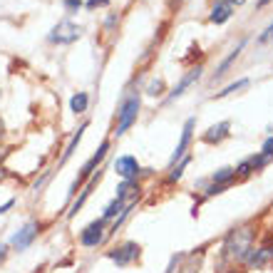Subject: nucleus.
<instances>
[{"label":"nucleus","instance_id":"412c9836","mask_svg":"<svg viewBox=\"0 0 273 273\" xmlns=\"http://www.w3.org/2000/svg\"><path fill=\"white\" fill-rule=\"evenodd\" d=\"M79 8H82V0H65V10L67 13H77Z\"/></svg>","mask_w":273,"mask_h":273},{"label":"nucleus","instance_id":"20e7f679","mask_svg":"<svg viewBox=\"0 0 273 273\" xmlns=\"http://www.w3.org/2000/svg\"><path fill=\"white\" fill-rule=\"evenodd\" d=\"M38 236V224L35 221H30V224H25L18 234L13 236V248H18V251H23V248H28L30 243H33V238Z\"/></svg>","mask_w":273,"mask_h":273},{"label":"nucleus","instance_id":"7ed1b4c3","mask_svg":"<svg viewBox=\"0 0 273 273\" xmlns=\"http://www.w3.org/2000/svg\"><path fill=\"white\" fill-rule=\"evenodd\" d=\"M79 30L77 25H72L70 20H62V23H57L55 28H52V33H50V42H57V45H67V42H75L79 38Z\"/></svg>","mask_w":273,"mask_h":273},{"label":"nucleus","instance_id":"aec40b11","mask_svg":"<svg viewBox=\"0 0 273 273\" xmlns=\"http://www.w3.org/2000/svg\"><path fill=\"white\" fill-rule=\"evenodd\" d=\"M122 206H124V204H122L119 199H115V201H112V204L107 206V211H105V219H112V216H115L117 211H122Z\"/></svg>","mask_w":273,"mask_h":273},{"label":"nucleus","instance_id":"393cba45","mask_svg":"<svg viewBox=\"0 0 273 273\" xmlns=\"http://www.w3.org/2000/svg\"><path fill=\"white\" fill-rule=\"evenodd\" d=\"M110 0H87V8H97V5H107Z\"/></svg>","mask_w":273,"mask_h":273},{"label":"nucleus","instance_id":"4468645a","mask_svg":"<svg viewBox=\"0 0 273 273\" xmlns=\"http://www.w3.org/2000/svg\"><path fill=\"white\" fill-rule=\"evenodd\" d=\"M87 102H89V100H87V92H77V95L70 100V110H72L75 115H79V112L87 110Z\"/></svg>","mask_w":273,"mask_h":273},{"label":"nucleus","instance_id":"a878e982","mask_svg":"<svg viewBox=\"0 0 273 273\" xmlns=\"http://www.w3.org/2000/svg\"><path fill=\"white\" fill-rule=\"evenodd\" d=\"M10 206H13V199H10V201H5V204H3V206H0V214H5V211H8V209H10Z\"/></svg>","mask_w":273,"mask_h":273},{"label":"nucleus","instance_id":"39448f33","mask_svg":"<svg viewBox=\"0 0 273 273\" xmlns=\"http://www.w3.org/2000/svg\"><path fill=\"white\" fill-rule=\"evenodd\" d=\"M102 238H105V219H100V221L89 224V226H87V229L79 234L82 246H97Z\"/></svg>","mask_w":273,"mask_h":273},{"label":"nucleus","instance_id":"6e6552de","mask_svg":"<svg viewBox=\"0 0 273 273\" xmlns=\"http://www.w3.org/2000/svg\"><path fill=\"white\" fill-rule=\"evenodd\" d=\"M194 119H187V124H184V132H181V139H179V144H176V149H174V154H171V164L176 161V159H181L184 152H187V147H189V142H192V129H194Z\"/></svg>","mask_w":273,"mask_h":273},{"label":"nucleus","instance_id":"f257e3e1","mask_svg":"<svg viewBox=\"0 0 273 273\" xmlns=\"http://www.w3.org/2000/svg\"><path fill=\"white\" fill-rule=\"evenodd\" d=\"M251 241H253V234L248 231V229H238L234 234L229 236V241H226V251L238 258V261H243L248 253H251Z\"/></svg>","mask_w":273,"mask_h":273},{"label":"nucleus","instance_id":"2f4dec72","mask_svg":"<svg viewBox=\"0 0 273 273\" xmlns=\"http://www.w3.org/2000/svg\"><path fill=\"white\" fill-rule=\"evenodd\" d=\"M271 132H273V127H271Z\"/></svg>","mask_w":273,"mask_h":273},{"label":"nucleus","instance_id":"dca6fc26","mask_svg":"<svg viewBox=\"0 0 273 273\" xmlns=\"http://www.w3.org/2000/svg\"><path fill=\"white\" fill-rule=\"evenodd\" d=\"M234 169H229V166H224V169H219V171H214V184H229L231 179H234Z\"/></svg>","mask_w":273,"mask_h":273},{"label":"nucleus","instance_id":"0eeeda50","mask_svg":"<svg viewBox=\"0 0 273 273\" xmlns=\"http://www.w3.org/2000/svg\"><path fill=\"white\" fill-rule=\"evenodd\" d=\"M137 253H139V246H137V243H124L119 251H112V253H110V258H112L117 266H127Z\"/></svg>","mask_w":273,"mask_h":273},{"label":"nucleus","instance_id":"b1692460","mask_svg":"<svg viewBox=\"0 0 273 273\" xmlns=\"http://www.w3.org/2000/svg\"><path fill=\"white\" fill-rule=\"evenodd\" d=\"M273 38V23H271V25H268V28H266V33H263V35H261V38H258V40H261V42H268V40H271Z\"/></svg>","mask_w":273,"mask_h":273},{"label":"nucleus","instance_id":"f8f14e48","mask_svg":"<svg viewBox=\"0 0 273 273\" xmlns=\"http://www.w3.org/2000/svg\"><path fill=\"white\" fill-rule=\"evenodd\" d=\"M107 149H110V142H102L100 152H97V154H95L92 159H89V161H87V164H84V166H82V179L92 174V169H95V166H97V164H100V161L105 159V154H107Z\"/></svg>","mask_w":273,"mask_h":273},{"label":"nucleus","instance_id":"f3484780","mask_svg":"<svg viewBox=\"0 0 273 273\" xmlns=\"http://www.w3.org/2000/svg\"><path fill=\"white\" fill-rule=\"evenodd\" d=\"M137 192H139V189H137V184H132V181H124V184L117 189V199L124 204V199H127V196H137Z\"/></svg>","mask_w":273,"mask_h":273},{"label":"nucleus","instance_id":"c756f323","mask_svg":"<svg viewBox=\"0 0 273 273\" xmlns=\"http://www.w3.org/2000/svg\"><path fill=\"white\" fill-rule=\"evenodd\" d=\"M3 179H5V171H3V169H0V181H3Z\"/></svg>","mask_w":273,"mask_h":273},{"label":"nucleus","instance_id":"a211bd4d","mask_svg":"<svg viewBox=\"0 0 273 273\" xmlns=\"http://www.w3.org/2000/svg\"><path fill=\"white\" fill-rule=\"evenodd\" d=\"M246 84H248V79H238V82H234V84L224 87L221 92H216V97H224V95H231V92H236V89H243Z\"/></svg>","mask_w":273,"mask_h":273},{"label":"nucleus","instance_id":"bb28decb","mask_svg":"<svg viewBox=\"0 0 273 273\" xmlns=\"http://www.w3.org/2000/svg\"><path fill=\"white\" fill-rule=\"evenodd\" d=\"M224 3H229V5H231V8H234V5H243V3H246V0H224Z\"/></svg>","mask_w":273,"mask_h":273},{"label":"nucleus","instance_id":"ddd939ff","mask_svg":"<svg viewBox=\"0 0 273 273\" xmlns=\"http://www.w3.org/2000/svg\"><path fill=\"white\" fill-rule=\"evenodd\" d=\"M243 45H246V40H241V42H238V45H236V50H234V52H231V55H229V57H226V60H224V62H221V65H219V67H216V72H214V77H221V75H224V72H226V67H229V65H231V62H234L236 57H238V52H241V50H243Z\"/></svg>","mask_w":273,"mask_h":273},{"label":"nucleus","instance_id":"2eb2a0df","mask_svg":"<svg viewBox=\"0 0 273 273\" xmlns=\"http://www.w3.org/2000/svg\"><path fill=\"white\" fill-rule=\"evenodd\" d=\"M84 129H87V124H82V127L77 129V134H75V137H72V142L67 144V149H65V154H62V161H60V164H65V161H67V159L72 156V152H75V147L79 144V139H82V134H84Z\"/></svg>","mask_w":273,"mask_h":273},{"label":"nucleus","instance_id":"6ab92c4d","mask_svg":"<svg viewBox=\"0 0 273 273\" xmlns=\"http://www.w3.org/2000/svg\"><path fill=\"white\" fill-rule=\"evenodd\" d=\"M161 92H164V79H154V82L147 87V95H152V97L161 95Z\"/></svg>","mask_w":273,"mask_h":273},{"label":"nucleus","instance_id":"9b49d317","mask_svg":"<svg viewBox=\"0 0 273 273\" xmlns=\"http://www.w3.org/2000/svg\"><path fill=\"white\" fill-rule=\"evenodd\" d=\"M229 134V122H221V124H216V127H211L206 134H204V142H209V144H214V142H221L224 137Z\"/></svg>","mask_w":273,"mask_h":273},{"label":"nucleus","instance_id":"5701e85b","mask_svg":"<svg viewBox=\"0 0 273 273\" xmlns=\"http://www.w3.org/2000/svg\"><path fill=\"white\" fill-rule=\"evenodd\" d=\"M263 154L273 156V137H268V139H266V144H263Z\"/></svg>","mask_w":273,"mask_h":273},{"label":"nucleus","instance_id":"4be33fe9","mask_svg":"<svg viewBox=\"0 0 273 273\" xmlns=\"http://www.w3.org/2000/svg\"><path fill=\"white\" fill-rule=\"evenodd\" d=\"M187 164H189V159H184V161H181V166H179V169H174V171H171V181H176V179H181V169H184V166H187Z\"/></svg>","mask_w":273,"mask_h":273},{"label":"nucleus","instance_id":"1a4fd4ad","mask_svg":"<svg viewBox=\"0 0 273 273\" xmlns=\"http://www.w3.org/2000/svg\"><path fill=\"white\" fill-rule=\"evenodd\" d=\"M199 77H201V67H194V70H189V75H187V77H181V82H179V84H176V87L171 89L169 100H176L179 95H184V89H187L189 84H194V82H196Z\"/></svg>","mask_w":273,"mask_h":273},{"label":"nucleus","instance_id":"c85d7f7f","mask_svg":"<svg viewBox=\"0 0 273 273\" xmlns=\"http://www.w3.org/2000/svg\"><path fill=\"white\" fill-rule=\"evenodd\" d=\"M266 3H271V0H258V5H266Z\"/></svg>","mask_w":273,"mask_h":273},{"label":"nucleus","instance_id":"cd10ccee","mask_svg":"<svg viewBox=\"0 0 273 273\" xmlns=\"http://www.w3.org/2000/svg\"><path fill=\"white\" fill-rule=\"evenodd\" d=\"M3 258H5V246L0 243V261H3Z\"/></svg>","mask_w":273,"mask_h":273},{"label":"nucleus","instance_id":"423d86ee","mask_svg":"<svg viewBox=\"0 0 273 273\" xmlns=\"http://www.w3.org/2000/svg\"><path fill=\"white\" fill-rule=\"evenodd\" d=\"M115 169H117V174L124 179V181H132L134 176H137V171H139V164H137V159L134 156H119L117 161H115Z\"/></svg>","mask_w":273,"mask_h":273},{"label":"nucleus","instance_id":"7c9ffc66","mask_svg":"<svg viewBox=\"0 0 273 273\" xmlns=\"http://www.w3.org/2000/svg\"><path fill=\"white\" fill-rule=\"evenodd\" d=\"M0 156H3V152H0Z\"/></svg>","mask_w":273,"mask_h":273},{"label":"nucleus","instance_id":"f03ea898","mask_svg":"<svg viewBox=\"0 0 273 273\" xmlns=\"http://www.w3.org/2000/svg\"><path fill=\"white\" fill-rule=\"evenodd\" d=\"M137 115H139V95H132L129 100L122 102L119 107V122H117V134H124L134 122H137Z\"/></svg>","mask_w":273,"mask_h":273},{"label":"nucleus","instance_id":"9d476101","mask_svg":"<svg viewBox=\"0 0 273 273\" xmlns=\"http://www.w3.org/2000/svg\"><path fill=\"white\" fill-rule=\"evenodd\" d=\"M231 10H234V8H231L229 3H224V0H221V3H216V5L211 8V15H209V18H211V23L221 25V23H226V20L231 18Z\"/></svg>","mask_w":273,"mask_h":273}]
</instances>
